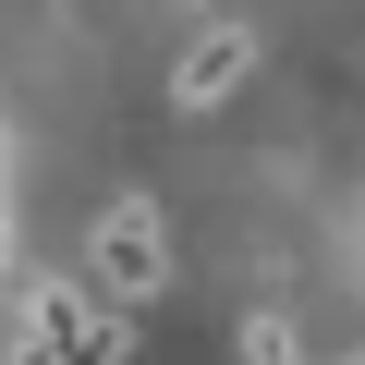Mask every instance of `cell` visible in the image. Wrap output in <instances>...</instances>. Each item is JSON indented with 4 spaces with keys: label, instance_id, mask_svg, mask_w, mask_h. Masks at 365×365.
Here are the masks:
<instances>
[{
    "label": "cell",
    "instance_id": "obj_4",
    "mask_svg": "<svg viewBox=\"0 0 365 365\" xmlns=\"http://www.w3.org/2000/svg\"><path fill=\"white\" fill-rule=\"evenodd\" d=\"M244 365H304V341H292V317L268 304V317H244Z\"/></svg>",
    "mask_w": 365,
    "mask_h": 365
},
{
    "label": "cell",
    "instance_id": "obj_5",
    "mask_svg": "<svg viewBox=\"0 0 365 365\" xmlns=\"http://www.w3.org/2000/svg\"><path fill=\"white\" fill-rule=\"evenodd\" d=\"M0 256H13V182H0Z\"/></svg>",
    "mask_w": 365,
    "mask_h": 365
},
{
    "label": "cell",
    "instance_id": "obj_2",
    "mask_svg": "<svg viewBox=\"0 0 365 365\" xmlns=\"http://www.w3.org/2000/svg\"><path fill=\"white\" fill-rule=\"evenodd\" d=\"M86 268H98V292H110V304H158V292H170V232H158V207H146V195H122V207L98 220Z\"/></svg>",
    "mask_w": 365,
    "mask_h": 365
},
{
    "label": "cell",
    "instance_id": "obj_3",
    "mask_svg": "<svg viewBox=\"0 0 365 365\" xmlns=\"http://www.w3.org/2000/svg\"><path fill=\"white\" fill-rule=\"evenodd\" d=\"M244 73H256V25H207L195 49L170 61V98H182V110H220Z\"/></svg>",
    "mask_w": 365,
    "mask_h": 365
},
{
    "label": "cell",
    "instance_id": "obj_1",
    "mask_svg": "<svg viewBox=\"0 0 365 365\" xmlns=\"http://www.w3.org/2000/svg\"><path fill=\"white\" fill-rule=\"evenodd\" d=\"M122 353H134V329L110 317V292H86V280H37L25 292L13 365H122Z\"/></svg>",
    "mask_w": 365,
    "mask_h": 365
}]
</instances>
